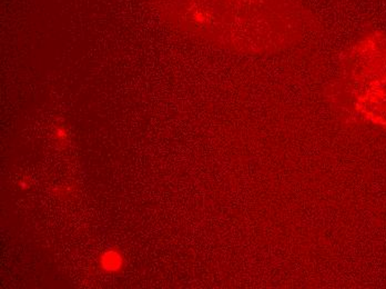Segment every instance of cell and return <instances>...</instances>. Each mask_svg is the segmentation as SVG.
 I'll use <instances>...</instances> for the list:
<instances>
[{
    "mask_svg": "<svg viewBox=\"0 0 386 289\" xmlns=\"http://www.w3.org/2000/svg\"><path fill=\"white\" fill-rule=\"evenodd\" d=\"M183 28L252 54H275L320 28L302 0H172Z\"/></svg>",
    "mask_w": 386,
    "mask_h": 289,
    "instance_id": "6da1fadb",
    "label": "cell"
},
{
    "mask_svg": "<svg viewBox=\"0 0 386 289\" xmlns=\"http://www.w3.org/2000/svg\"><path fill=\"white\" fill-rule=\"evenodd\" d=\"M327 97L341 115L386 133V31H367L346 48Z\"/></svg>",
    "mask_w": 386,
    "mask_h": 289,
    "instance_id": "7a4b0ae2",
    "label": "cell"
},
{
    "mask_svg": "<svg viewBox=\"0 0 386 289\" xmlns=\"http://www.w3.org/2000/svg\"><path fill=\"white\" fill-rule=\"evenodd\" d=\"M125 260L121 251L118 249H105L98 258V267L106 275H118L125 269Z\"/></svg>",
    "mask_w": 386,
    "mask_h": 289,
    "instance_id": "3957f363",
    "label": "cell"
},
{
    "mask_svg": "<svg viewBox=\"0 0 386 289\" xmlns=\"http://www.w3.org/2000/svg\"><path fill=\"white\" fill-rule=\"evenodd\" d=\"M54 140L58 148L67 147V144L70 142V134L68 129L65 128V126H56L54 129Z\"/></svg>",
    "mask_w": 386,
    "mask_h": 289,
    "instance_id": "277c9868",
    "label": "cell"
},
{
    "mask_svg": "<svg viewBox=\"0 0 386 289\" xmlns=\"http://www.w3.org/2000/svg\"><path fill=\"white\" fill-rule=\"evenodd\" d=\"M30 186H31V181H30L29 178H22V181H20V187H22V189H28Z\"/></svg>",
    "mask_w": 386,
    "mask_h": 289,
    "instance_id": "5b68a950",
    "label": "cell"
}]
</instances>
